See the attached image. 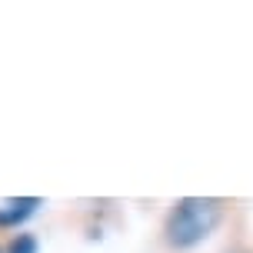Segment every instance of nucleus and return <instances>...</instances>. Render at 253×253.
<instances>
[{
	"label": "nucleus",
	"instance_id": "2",
	"mask_svg": "<svg viewBox=\"0 0 253 253\" xmlns=\"http://www.w3.org/2000/svg\"><path fill=\"white\" fill-rule=\"evenodd\" d=\"M37 207H40L37 197H24V200L0 203V227H17V223H24L27 216L37 213Z\"/></svg>",
	"mask_w": 253,
	"mask_h": 253
},
{
	"label": "nucleus",
	"instance_id": "3",
	"mask_svg": "<svg viewBox=\"0 0 253 253\" xmlns=\"http://www.w3.org/2000/svg\"><path fill=\"white\" fill-rule=\"evenodd\" d=\"M10 253H37V240L27 233H17V240L10 243Z\"/></svg>",
	"mask_w": 253,
	"mask_h": 253
},
{
	"label": "nucleus",
	"instance_id": "1",
	"mask_svg": "<svg viewBox=\"0 0 253 253\" xmlns=\"http://www.w3.org/2000/svg\"><path fill=\"white\" fill-rule=\"evenodd\" d=\"M223 220V203L210 197H183L173 203V210L167 216V243L173 250H193L200 247Z\"/></svg>",
	"mask_w": 253,
	"mask_h": 253
}]
</instances>
